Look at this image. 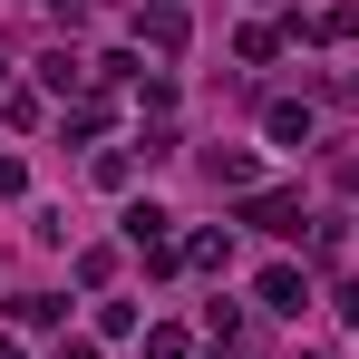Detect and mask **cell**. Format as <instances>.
<instances>
[{
	"mask_svg": "<svg viewBox=\"0 0 359 359\" xmlns=\"http://www.w3.org/2000/svg\"><path fill=\"white\" fill-rule=\"evenodd\" d=\"M136 49H156V59H175V49H184V10H175V0L136 10Z\"/></svg>",
	"mask_w": 359,
	"mask_h": 359,
	"instance_id": "obj_1",
	"label": "cell"
},
{
	"mask_svg": "<svg viewBox=\"0 0 359 359\" xmlns=\"http://www.w3.org/2000/svg\"><path fill=\"white\" fill-rule=\"evenodd\" d=\"M165 224H175V214H165V204H126V243H136V252H146V262H156V252H165Z\"/></svg>",
	"mask_w": 359,
	"mask_h": 359,
	"instance_id": "obj_2",
	"label": "cell"
},
{
	"mask_svg": "<svg viewBox=\"0 0 359 359\" xmlns=\"http://www.w3.org/2000/svg\"><path fill=\"white\" fill-rule=\"evenodd\" d=\"M243 224H262V233H301V194H252Z\"/></svg>",
	"mask_w": 359,
	"mask_h": 359,
	"instance_id": "obj_3",
	"label": "cell"
},
{
	"mask_svg": "<svg viewBox=\"0 0 359 359\" xmlns=\"http://www.w3.org/2000/svg\"><path fill=\"white\" fill-rule=\"evenodd\" d=\"M301 301H311V282H301L292 262H272L262 272V311H301Z\"/></svg>",
	"mask_w": 359,
	"mask_h": 359,
	"instance_id": "obj_4",
	"label": "cell"
},
{
	"mask_svg": "<svg viewBox=\"0 0 359 359\" xmlns=\"http://www.w3.org/2000/svg\"><path fill=\"white\" fill-rule=\"evenodd\" d=\"M39 88H88V59H78V49H39Z\"/></svg>",
	"mask_w": 359,
	"mask_h": 359,
	"instance_id": "obj_5",
	"label": "cell"
},
{
	"mask_svg": "<svg viewBox=\"0 0 359 359\" xmlns=\"http://www.w3.org/2000/svg\"><path fill=\"white\" fill-rule=\"evenodd\" d=\"M262 126H272V146H301V136H311V107H301V97H272Z\"/></svg>",
	"mask_w": 359,
	"mask_h": 359,
	"instance_id": "obj_6",
	"label": "cell"
},
{
	"mask_svg": "<svg viewBox=\"0 0 359 359\" xmlns=\"http://www.w3.org/2000/svg\"><path fill=\"white\" fill-rule=\"evenodd\" d=\"M204 175H214V184H252V156H243V146H214Z\"/></svg>",
	"mask_w": 359,
	"mask_h": 359,
	"instance_id": "obj_7",
	"label": "cell"
},
{
	"mask_svg": "<svg viewBox=\"0 0 359 359\" xmlns=\"http://www.w3.org/2000/svg\"><path fill=\"white\" fill-rule=\"evenodd\" d=\"M224 252H233L224 233H194V243H184V262H194V272H224Z\"/></svg>",
	"mask_w": 359,
	"mask_h": 359,
	"instance_id": "obj_8",
	"label": "cell"
},
{
	"mask_svg": "<svg viewBox=\"0 0 359 359\" xmlns=\"http://www.w3.org/2000/svg\"><path fill=\"white\" fill-rule=\"evenodd\" d=\"M320 39H359V0H340V10L320 20Z\"/></svg>",
	"mask_w": 359,
	"mask_h": 359,
	"instance_id": "obj_9",
	"label": "cell"
},
{
	"mask_svg": "<svg viewBox=\"0 0 359 359\" xmlns=\"http://www.w3.org/2000/svg\"><path fill=\"white\" fill-rule=\"evenodd\" d=\"M146 359H184V330H146Z\"/></svg>",
	"mask_w": 359,
	"mask_h": 359,
	"instance_id": "obj_10",
	"label": "cell"
},
{
	"mask_svg": "<svg viewBox=\"0 0 359 359\" xmlns=\"http://www.w3.org/2000/svg\"><path fill=\"white\" fill-rule=\"evenodd\" d=\"M340 320H359V282H340Z\"/></svg>",
	"mask_w": 359,
	"mask_h": 359,
	"instance_id": "obj_11",
	"label": "cell"
},
{
	"mask_svg": "<svg viewBox=\"0 0 359 359\" xmlns=\"http://www.w3.org/2000/svg\"><path fill=\"white\" fill-rule=\"evenodd\" d=\"M39 10H59V20H78V10H88V0H39Z\"/></svg>",
	"mask_w": 359,
	"mask_h": 359,
	"instance_id": "obj_12",
	"label": "cell"
},
{
	"mask_svg": "<svg viewBox=\"0 0 359 359\" xmlns=\"http://www.w3.org/2000/svg\"><path fill=\"white\" fill-rule=\"evenodd\" d=\"M59 359H97V340H68V350H59Z\"/></svg>",
	"mask_w": 359,
	"mask_h": 359,
	"instance_id": "obj_13",
	"label": "cell"
}]
</instances>
